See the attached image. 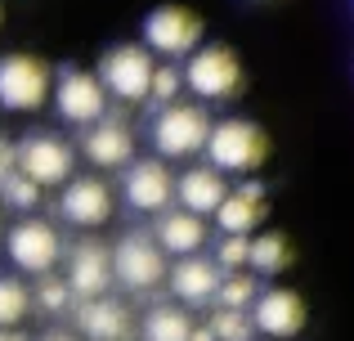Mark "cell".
<instances>
[{
  "label": "cell",
  "mask_w": 354,
  "mask_h": 341,
  "mask_svg": "<svg viewBox=\"0 0 354 341\" xmlns=\"http://www.w3.org/2000/svg\"><path fill=\"white\" fill-rule=\"evenodd\" d=\"M121 198L130 211H144V216H162L175 202V175L162 158H139L121 171Z\"/></svg>",
  "instance_id": "obj_11"
},
{
  "label": "cell",
  "mask_w": 354,
  "mask_h": 341,
  "mask_svg": "<svg viewBox=\"0 0 354 341\" xmlns=\"http://www.w3.org/2000/svg\"><path fill=\"white\" fill-rule=\"evenodd\" d=\"M5 252H9V261H14L23 274L45 279V274H54V265L63 261V238H59V229H54L50 220L23 216L18 225H9Z\"/></svg>",
  "instance_id": "obj_8"
},
{
  "label": "cell",
  "mask_w": 354,
  "mask_h": 341,
  "mask_svg": "<svg viewBox=\"0 0 354 341\" xmlns=\"http://www.w3.org/2000/svg\"><path fill=\"white\" fill-rule=\"evenodd\" d=\"M59 216L72 229H99L113 220V189L99 175H72L59 193Z\"/></svg>",
  "instance_id": "obj_13"
},
{
  "label": "cell",
  "mask_w": 354,
  "mask_h": 341,
  "mask_svg": "<svg viewBox=\"0 0 354 341\" xmlns=\"http://www.w3.org/2000/svg\"><path fill=\"white\" fill-rule=\"evenodd\" d=\"M14 171H18V144H9L5 135H0V184H5Z\"/></svg>",
  "instance_id": "obj_30"
},
{
  "label": "cell",
  "mask_w": 354,
  "mask_h": 341,
  "mask_svg": "<svg viewBox=\"0 0 354 341\" xmlns=\"http://www.w3.org/2000/svg\"><path fill=\"white\" fill-rule=\"evenodd\" d=\"M269 158V140L256 122L247 117H225V122L211 126L207 140V167H216L220 175H256Z\"/></svg>",
  "instance_id": "obj_1"
},
{
  "label": "cell",
  "mask_w": 354,
  "mask_h": 341,
  "mask_svg": "<svg viewBox=\"0 0 354 341\" xmlns=\"http://www.w3.org/2000/svg\"><path fill=\"white\" fill-rule=\"evenodd\" d=\"M32 306H41L45 315H72V310H77V297H72L68 279L45 274V279L36 283V292H32Z\"/></svg>",
  "instance_id": "obj_25"
},
{
  "label": "cell",
  "mask_w": 354,
  "mask_h": 341,
  "mask_svg": "<svg viewBox=\"0 0 354 341\" xmlns=\"http://www.w3.org/2000/svg\"><path fill=\"white\" fill-rule=\"evenodd\" d=\"M54 95V72L36 54H5L0 59V108L5 113H36Z\"/></svg>",
  "instance_id": "obj_6"
},
{
  "label": "cell",
  "mask_w": 354,
  "mask_h": 341,
  "mask_svg": "<svg viewBox=\"0 0 354 341\" xmlns=\"http://www.w3.org/2000/svg\"><path fill=\"white\" fill-rule=\"evenodd\" d=\"M81 153L99 171H126L135 162V135H130V126L121 117H104L99 126H90L81 135Z\"/></svg>",
  "instance_id": "obj_17"
},
{
  "label": "cell",
  "mask_w": 354,
  "mask_h": 341,
  "mask_svg": "<svg viewBox=\"0 0 354 341\" xmlns=\"http://www.w3.org/2000/svg\"><path fill=\"white\" fill-rule=\"evenodd\" d=\"M0 23H5V9H0Z\"/></svg>",
  "instance_id": "obj_35"
},
{
  "label": "cell",
  "mask_w": 354,
  "mask_h": 341,
  "mask_svg": "<svg viewBox=\"0 0 354 341\" xmlns=\"http://www.w3.org/2000/svg\"><path fill=\"white\" fill-rule=\"evenodd\" d=\"M189 341H216V333H211L207 324H198V328H193V337H189Z\"/></svg>",
  "instance_id": "obj_33"
},
{
  "label": "cell",
  "mask_w": 354,
  "mask_h": 341,
  "mask_svg": "<svg viewBox=\"0 0 354 341\" xmlns=\"http://www.w3.org/2000/svg\"><path fill=\"white\" fill-rule=\"evenodd\" d=\"M193 315L180 306V301H157V306H148V315L139 319V341H189L193 337Z\"/></svg>",
  "instance_id": "obj_21"
},
{
  "label": "cell",
  "mask_w": 354,
  "mask_h": 341,
  "mask_svg": "<svg viewBox=\"0 0 354 341\" xmlns=\"http://www.w3.org/2000/svg\"><path fill=\"white\" fill-rule=\"evenodd\" d=\"M0 341H32L23 328H0Z\"/></svg>",
  "instance_id": "obj_32"
},
{
  "label": "cell",
  "mask_w": 354,
  "mask_h": 341,
  "mask_svg": "<svg viewBox=\"0 0 354 341\" xmlns=\"http://www.w3.org/2000/svg\"><path fill=\"white\" fill-rule=\"evenodd\" d=\"M148 234L157 238V247H162L166 256L184 261V256H202V247H207V220L193 216V211H184V207H171V211H162V216L153 220Z\"/></svg>",
  "instance_id": "obj_19"
},
{
  "label": "cell",
  "mask_w": 354,
  "mask_h": 341,
  "mask_svg": "<svg viewBox=\"0 0 354 341\" xmlns=\"http://www.w3.org/2000/svg\"><path fill=\"white\" fill-rule=\"evenodd\" d=\"M211 261H216L225 274H242V270H247V261H251V238L220 234V243H216V256H211Z\"/></svg>",
  "instance_id": "obj_29"
},
{
  "label": "cell",
  "mask_w": 354,
  "mask_h": 341,
  "mask_svg": "<svg viewBox=\"0 0 354 341\" xmlns=\"http://www.w3.org/2000/svg\"><path fill=\"white\" fill-rule=\"evenodd\" d=\"M229 198V180L220 175L216 167H189L184 175H175V202H180L184 211H193V216H216L220 207H225Z\"/></svg>",
  "instance_id": "obj_20"
},
{
  "label": "cell",
  "mask_w": 354,
  "mask_h": 341,
  "mask_svg": "<svg viewBox=\"0 0 354 341\" xmlns=\"http://www.w3.org/2000/svg\"><path fill=\"white\" fill-rule=\"evenodd\" d=\"M41 341H86V337H81V333H68V328H50Z\"/></svg>",
  "instance_id": "obj_31"
},
{
  "label": "cell",
  "mask_w": 354,
  "mask_h": 341,
  "mask_svg": "<svg viewBox=\"0 0 354 341\" xmlns=\"http://www.w3.org/2000/svg\"><path fill=\"white\" fill-rule=\"evenodd\" d=\"M211 117L202 104H171V108H157L153 126V149L162 162H180V158H198L207 153V140H211Z\"/></svg>",
  "instance_id": "obj_2"
},
{
  "label": "cell",
  "mask_w": 354,
  "mask_h": 341,
  "mask_svg": "<svg viewBox=\"0 0 354 341\" xmlns=\"http://www.w3.org/2000/svg\"><path fill=\"white\" fill-rule=\"evenodd\" d=\"M68 288L77 301H95L113 292V247H104L99 238H81L68 247Z\"/></svg>",
  "instance_id": "obj_12"
},
{
  "label": "cell",
  "mask_w": 354,
  "mask_h": 341,
  "mask_svg": "<svg viewBox=\"0 0 354 341\" xmlns=\"http://www.w3.org/2000/svg\"><path fill=\"white\" fill-rule=\"evenodd\" d=\"M72 324L86 341H135L139 337V324L130 315L126 301H117L113 292L108 297H95V301H77L72 310Z\"/></svg>",
  "instance_id": "obj_14"
},
{
  "label": "cell",
  "mask_w": 354,
  "mask_h": 341,
  "mask_svg": "<svg viewBox=\"0 0 354 341\" xmlns=\"http://www.w3.org/2000/svg\"><path fill=\"white\" fill-rule=\"evenodd\" d=\"M260 279L251 270H242V274H225V283H220V292H216V306L211 310H247L251 315V306H256V297H260Z\"/></svg>",
  "instance_id": "obj_23"
},
{
  "label": "cell",
  "mask_w": 354,
  "mask_h": 341,
  "mask_svg": "<svg viewBox=\"0 0 354 341\" xmlns=\"http://www.w3.org/2000/svg\"><path fill=\"white\" fill-rule=\"evenodd\" d=\"M27 315H32V288L23 279L0 274V328H18Z\"/></svg>",
  "instance_id": "obj_24"
},
{
  "label": "cell",
  "mask_w": 354,
  "mask_h": 341,
  "mask_svg": "<svg viewBox=\"0 0 354 341\" xmlns=\"http://www.w3.org/2000/svg\"><path fill=\"white\" fill-rule=\"evenodd\" d=\"M0 238H5V216H0Z\"/></svg>",
  "instance_id": "obj_34"
},
{
  "label": "cell",
  "mask_w": 354,
  "mask_h": 341,
  "mask_svg": "<svg viewBox=\"0 0 354 341\" xmlns=\"http://www.w3.org/2000/svg\"><path fill=\"white\" fill-rule=\"evenodd\" d=\"M216 229L220 234H238V238H256L260 220H265V184L256 180V175H247V180H238V189H229L225 207L216 211Z\"/></svg>",
  "instance_id": "obj_18"
},
{
  "label": "cell",
  "mask_w": 354,
  "mask_h": 341,
  "mask_svg": "<svg viewBox=\"0 0 354 341\" xmlns=\"http://www.w3.org/2000/svg\"><path fill=\"white\" fill-rule=\"evenodd\" d=\"M18 171L41 189H63L77 171V149L50 131H32L27 140H18Z\"/></svg>",
  "instance_id": "obj_10"
},
{
  "label": "cell",
  "mask_w": 354,
  "mask_h": 341,
  "mask_svg": "<svg viewBox=\"0 0 354 341\" xmlns=\"http://www.w3.org/2000/svg\"><path fill=\"white\" fill-rule=\"evenodd\" d=\"M144 50H153V59H189L202 50V18L184 5H157L144 18Z\"/></svg>",
  "instance_id": "obj_9"
},
{
  "label": "cell",
  "mask_w": 354,
  "mask_h": 341,
  "mask_svg": "<svg viewBox=\"0 0 354 341\" xmlns=\"http://www.w3.org/2000/svg\"><path fill=\"white\" fill-rule=\"evenodd\" d=\"M41 193L45 189H41V184H32L23 171H14L5 184H0V202H5V207H14V211H27V216L41 207Z\"/></svg>",
  "instance_id": "obj_27"
},
{
  "label": "cell",
  "mask_w": 354,
  "mask_h": 341,
  "mask_svg": "<svg viewBox=\"0 0 354 341\" xmlns=\"http://www.w3.org/2000/svg\"><path fill=\"white\" fill-rule=\"evenodd\" d=\"M184 90L207 104H229L242 90V63L229 45H202L184 59Z\"/></svg>",
  "instance_id": "obj_3"
},
{
  "label": "cell",
  "mask_w": 354,
  "mask_h": 341,
  "mask_svg": "<svg viewBox=\"0 0 354 341\" xmlns=\"http://www.w3.org/2000/svg\"><path fill=\"white\" fill-rule=\"evenodd\" d=\"M166 274H171V261H166V252L157 247L153 234L135 229V234L117 238V247H113V279L126 292L148 297V292H157L166 283Z\"/></svg>",
  "instance_id": "obj_4"
},
{
  "label": "cell",
  "mask_w": 354,
  "mask_h": 341,
  "mask_svg": "<svg viewBox=\"0 0 354 341\" xmlns=\"http://www.w3.org/2000/svg\"><path fill=\"white\" fill-rule=\"evenodd\" d=\"M54 108H59L63 122L72 126H99L108 117V90L99 81V72H86V68H59L54 72Z\"/></svg>",
  "instance_id": "obj_7"
},
{
  "label": "cell",
  "mask_w": 354,
  "mask_h": 341,
  "mask_svg": "<svg viewBox=\"0 0 354 341\" xmlns=\"http://www.w3.org/2000/svg\"><path fill=\"white\" fill-rule=\"evenodd\" d=\"M207 328L216 333V341H256V324L247 310H211Z\"/></svg>",
  "instance_id": "obj_26"
},
{
  "label": "cell",
  "mask_w": 354,
  "mask_h": 341,
  "mask_svg": "<svg viewBox=\"0 0 354 341\" xmlns=\"http://www.w3.org/2000/svg\"><path fill=\"white\" fill-rule=\"evenodd\" d=\"M180 90H184V68H175V63H157L148 104H153V108H171V104H180Z\"/></svg>",
  "instance_id": "obj_28"
},
{
  "label": "cell",
  "mask_w": 354,
  "mask_h": 341,
  "mask_svg": "<svg viewBox=\"0 0 354 341\" xmlns=\"http://www.w3.org/2000/svg\"><path fill=\"white\" fill-rule=\"evenodd\" d=\"M153 72H157V59L144 45H113L99 59V81H104L108 99H117V104H148Z\"/></svg>",
  "instance_id": "obj_5"
},
{
  "label": "cell",
  "mask_w": 354,
  "mask_h": 341,
  "mask_svg": "<svg viewBox=\"0 0 354 341\" xmlns=\"http://www.w3.org/2000/svg\"><path fill=\"white\" fill-rule=\"evenodd\" d=\"M287 265H292V243H287L283 234H256V238H251L247 270L256 274V279H278Z\"/></svg>",
  "instance_id": "obj_22"
},
{
  "label": "cell",
  "mask_w": 354,
  "mask_h": 341,
  "mask_svg": "<svg viewBox=\"0 0 354 341\" xmlns=\"http://www.w3.org/2000/svg\"><path fill=\"white\" fill-rule=\"evenodd\" d=\"M251 324L269 341H292L305 328V301L292 288H265L251 306Z\"/></svg>",
  "instance_id": "obj_15"
},
{
  "label": "cell",
  "mask_w": 354,
  "mask_h": 341,
  "mask_svg": "<svg viewBox=\"0 0 354 341\" xmlns=\"http://www.w3.org/2000/svg\"><path fill=\"white\" fill-rule=\"evenodd\" d=\"M220 283H225V270H220L211 256H184V261H175L171 274H166V288H171V297L180 301L184 310L216 306Z\"/></svg>",
  "instance_id": "obj_16"
}]
</instances>
